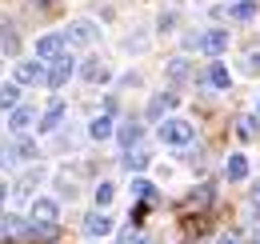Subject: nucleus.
I'll return each mask as SVG.
<instances>
[{
  "label": "nucleus",
  "mask_w": 260,
  "mask_h": 244,
  "mask_svg": "<svg viewBox=\"0 0 260 244\" xmlns=\"http://www.w3.org/2000/svg\"><path fill=\"white\" fill-rule=\"evenodd\" d=\"M156 132H160V140L168 144V148H188V144L196 140V128L188 120H180V116H164Z\"/></svg>",
  "instance_id": "f257e3e1"
},
{
  "label": "nucleus",
  "mask_w": 260,
  "mask_h": 244,
  "mask_svg": "<svg viewBox=\"0 0 260 244\" xmlns=\"http://www.w3.org/2000/svg\"><path fill=\"white\" fill-rule=\"evenodd\" d=\"M64 40H68V48H92L100 40V28L92 20H72L64 28Z\"/></svg>",
  "instance_id": "f03ea898"
},
{
  "label": "nucleus",
  "mask_w": 260,
  "mask_h": 244,
  "mask_svg": "<svg viewBox=\"0 0 260 244\" xmlns=\"http://www.w3.org/2000/svg\"><path fill=\"white\" fill-rule=\"evenodd\" d=\"M64 48H68V40H64V32H44L40 40H36V60H60L64 56Z\"/></svg>",
  "instance_id": "7ed1b4c3"
},
{
  "label": "nucleus",
  "mask_w": 260,
  "mask_h": 244,
  "mask_svg": "<svg viewBox=\"0 0 260 244\" xmlns=\"http://www.w3.org/2000/svg\"><path fill=\"white\" fill-rule=\"evenodd\" d=\"M72 76H76V64H72V56L64 52L60 60H52V64H48V72H44V84H48V88H64Z\"/></svg>",
  "instance_id": "20e7f679"
},
{
  "label": "nucleus",
  "mask_w": 260,
  "mask_h": 244,
  "mask_svg": "<svg viewBox=\"0 0 260 244\" xmlns=\"http://www.w3.org/2000/svg\"><path fill=\"white\" fill-rule=\"evenodd\" d=\"M196 48L204 52V56H220V52H228V32L224 28H208L196 36Z\"/></svg>",
  "instance_id": "39448f33"
},
{
  "label": "nucleus",
  "mask_w": 260,
  "mask_h": 244,
  "mask_svg": "<svg viewBox=\"0 0 260 244\" xmlns=\"http://www.w3.org/2000/svg\"><path fill=\"white\" fill-rule=\"evenodd\" d=\"M44 72H48V68H44V60H20L16 64V68H12V80H16V84H44Z\"/></svg>",
  "instance_id": "423d86ee"
},
{
  "label": "nucleus",
  "mask_w": 260,
  "mask_h": 244,
  "mask_svg": "<svg viewBox=\"0 0 260 244\" xmlns=\"http://www.w3.org/2000/svg\"><path fill=\"white\" fill-rule=\"evenodd\" d=\"M108 232H112V216L104 212V208L84 216V236H88V240H100V236H108Z\"/></svg>",
  "instance_id": "0eeeda50"
},
{
  "label": "nucleus",
  "mask_w": 260,
  "mask_h": 244,
  "mask_svg": "<svg viewBox=\"0 0 260 244\" xmlns=\"http://www.w3.org/2000/svg\"><path fill=\"white\" fill-rule=\"evenodd\" d=\"M116 140H120V148L128 152V148H140V140H144V124L140 120H124L116 128Z\"/></svg>",
  "instance_id": "6e6552de"
},
{
  "label": "nucleus",
  "mask_w": 260,
  "mask_h": 244,
  "mask_svg": "<svg viewBox=\"0 0 260 244\" xmlns=\"http://www.w3.org/2000/svg\"><path fill=\"white\" fill-rule=\"evenodd\" d=\"M80 76H84V84H108V64L100 60V56H88V60L80 64Z\"/></svg>",
  "instance_id": "1a4fd4ad"
},
{
  "label": "nucleus",
  "mask_w": 260,
  "mask_h": 244,
  "mask_svg": "<svg viewBox=\"0 0 260 244\" xmlns=\"http://www.w3.org/2000/svg\"><path fill=\"white\" fill-rule=\"evenodd\" d=\"M180 100H176V92L168 88V92H156L152 100H148V120H164V112H172Z\"/></svg>",
  "instance_id": "9d476101"
},
{
  "label": "nucleus",
  "mask_w": 260,
  "mask_h": 244,
  "mask_svg": "<svg viewBox=\"0 0 260 244\" xmlns=\"http://www.w3.org/2000/svg\"><path fill=\"white\" fill-rule=\"evenodd\" d=\"M28 208H32V220H44V224H56V216H60V204L52 196H36Z\"/></svg>",
  "instance_id": "9b49d317"
},
{
  "label": "nucleus",
  "mask_w": 260,
  "mask_h": 244,
  "mask_svg": "<svg viewBox=\"0 0 260 244\" xmlns=\"http://www.w3.org/2000/svg\"><path fill=\"white\" fill-rule=\"evenodd\" d=\"M32 124H36L32 104H16V108H12V116H8V128H12V132H28Z\"/></svg>",
  "instance_id": "f8f14e48"
},
{
  "label": "nucleus",
  "mask_w": 260,
  "mask_h": 244,
  "mask_svg": "<svg viewBox=\"0 0 260 244\" xmlns=\"http://www.w3.org/2000/svg\"><path fill=\"white\" fill-rule=\"evenodd\" d=\"M20 52V36L12 20H0V56H16Z\"/></svg>",
  "instance_id": "ddd939ff"
},
{
  "label": "nucleus",
  "mask_w": 260,
  "mask_h": 244,
  "mask_svg": "<svg viewBox=\"0 0 260 244\" xmlns=\"http://www.w3.org/2000/svg\"><path fill=\"white\" fill-rule=\"evenodd\" d=\"M204 84H208V88H216V92H224L228 84H232V72H228L224 64L216 60V64H208V72H204Z\"/></svg>",
  "instance_id": "4468645a"
},
{
  "label": "nucleus",
  "mask_w": 260,
  "mask_h": 244,
  "mask_svg": "<svg viewBox=\"0 0 260 244\" xmlns=\"http://www.w3.org/2000/svg\"><path fill=\"white\" fill-rule=\"evenodd\" d=\"M64 112H68V108L56 100V104H52V108H48V112L36 120V128H40V132H56V128H60V120H64Z\"/></svg>",
  "instance_id": "2eb2a0df"
},
{
  "label": "nucleus",
  "mask_w": 260,
  "mask_h": 244,
  "mask_svg": "<svg viewBox=\"0 0 260 244\" xmlns=\"http://www.w3.org/2000/svg\"><path fill=\"white\" fill-rule=\"evenodd\" d=\"M224 176H228V180H244V176H248V156H244V152H232L224 160Z\"/></svg>",
  "instance_id": "dca6fc26"
},
{
  "label": "nucleus",
  "mask_w": 260,
  "mask_h": 244,
  "mask_svg": "<svg viewBox=\"0 0 260 244\" xmlns=\"http://www.w3.org/2000/svg\"><path fill=\"white\" fill-rule=\"evenodd\" d=\"M88 136L92 140H108V136H116V128H112V116L104 112V116H96V120L88 124Z\"/></svg>",
  "instance_id": "f3484780"
},
{
  "label": "nucleus",
  "mask_w": 260,
  "mask_h": 244,
  "mask_svg": "<svg viewBox=\"0 0 260 244\" xmlns=\"http://www.w3.org/2000/svg\"><path fill=\"white\" fill-rule=\"evenodd\" d=\"M164 76H168V84H184V80H188V60H184V56H176V60H168V68H164Z\"/></svg>",
  "instance_id": "a211bd4d"
},
{
  "label": "nucleus",
  "mask_w": 260,
  "mask_h": 244,
  "mask_svg": "<svg viewBox=\"0 0 260 244\" xmlns=\"http://www.w3.org/2000/svg\"><path fill=\"white\" fill-rule=\"evenodd\" d=\"M28 236L40 244H48V240H56V224H44V220H28Z\"/></svg>",
  "instance_id": "6ab92c4d"
},
{
  "label": "nucleus",
  "mask_w": 260,
  "mask_h": 244,
  "mask_svg": "<svg viewBox=\"0 0 260 244\" xmlns=\"http://www.w3.org/2000/svg\"><path fill=\"white\" fill-rule=\"evenodd\" d=\"M16 104H20V84H16V80L0 84V108H8V112H12Z\"/></svg>",
  "instance_id": "aec40b11"
},
{
  "label": "nucleus",
  "mask_w": 260,
  "mask_h": 244,
  "mask_svg": "<svg viewBox=\"0 0 260 244\" xmlns=\"http://www.w3.org/2000/svg\"><path fill=\"white\" fill-rule=\"evenodd\" d=\"M124 168H128V172H144V168H148V152H144V148H128V152H124Z\"/></svg>",
  "instance_id": "412c9836"
},
{
  "label": "nucleus",
  "mask_w": 260,
  "mask_h": 244,
  "mask_svg": "<svg viewBox=\"0 0 260 244\" xmlns=\"http://www.w3.org/2000/svg\"><path fill=\"white\" fill-rule=\"evenodd\" d=\"M12 156H16V160H32L36 144L32 140H16V148H12V152H0V160H12Z\"/></svg>",
  "instance_id": "4be33fe9"
},
{
  "label": "nucleus",
  "mask_w": 260,
  "mask_h": 244,
  "mask_svg": "<svg viewBox=\"0 0 260 244\" xmlns=\"http://www.w3.org/2000/svg\"><path fill=\"white\" fill-rule=\"evenodd\" d=\"M228 16H232V20H252V16H256V4H252V0H236V4L228 8Z\"/></svg>",
  "instance_id": "5701e85b"
},
{
  "label": "nucleus",
  "mask_w": 260,
  "mask_h": 244,
  "mask_svg": "<svg viewBox=\"0 0 260 244\" xmlns=\"http://www.w3.org/2000/svg\"><path fill=\"white\" fill-rule=\"evenodd\" d=\"M112 196H116V184H112V180H100L96 184V208H108Z\"/></svg>",
  "instance_id": "b1692460"
},
{
  "label": "nucleus",
  "mask_w": 260,
  "mask_h": 244,
  "mask_svg": "<svg viewBox=\"0 0 260 244\" xmlns=\"http://www.w3.org/2000/svg\"><path fill=\"white\" fill-rule=\"evenodd\" d=\"M116 244H148V236H144V228L128 224V228H120V240Z\"/></svg>",
  "instance_id": "393cba45"
},
{
  "label": "nucleus",
  "mask_w": 260,
  "mask_h": 244,
  "mask_svg": "<svg viewBox=\"0 0 260 244\" xmlns=\"http://www.w3.org/2000/svg\"><path fill=\"white\" fill-rule=\"evenodd\" d=\"M132 196L148 204V200H156V188H152V184H148V180H132Z\"/></svg>",
  "instance_id": "a878e982"
},
{
  "label": "nucleus",
  "mask_w": 260,
  "mask_h": 244,
  "mask_svg": "<svg viewBox=\"0 0 260 244\" xmlns=\"http://www.w3.org/2000/svg\"><path fill=\"white\" fill-rule=\"evenodd\" d=\"M236 136H240V140H252V136H256V116H240V120H236Z\"/></svg>",
  "instance_id": "bb28decb"
},
{
  "label": "nucleus",
  "mask_w": 260,
  "mask_h": 244,
  "mask_svg": "<svg viewBox=\"0 0 260 244\" xmlns=\"http://www.w3.org/2000/svg\"><path fill=\"white\" fill-rule=\"evenodd\" d=\"M4 232H8V236H20V232L28 236V224H24L20 216H4Z\"/></svg>",
  "instance_id": "cd10ccee"
},
{
  "label": "nucleus",
  "mask_w": 260,
  "mask_h": 244,
  "mask_svg": "<svg viewBox=\"0 0 260 244\" xmlns=\"http://www.w3.org/2000/svg\"><path fill=\"white\" fill-rule=\"evenodd\" d=\"M244 72H252V76L260 72V52H252V56H244Z\"/></svg>",
  "instance_id": "c85d7f7f"
},
{
  "label": "nucleus",
  "mask_w": 260,
  "mask_h": 244,
  "mask_svg": "<svg viewBox=\"0 0 260 244\" xmlns=\"http://www.w3.org/2000/svg\"><path fill=\"white\" fill-rule=\"evenodd\" d=\"M220 244H236V232H224V236H220Z\"/></svg>",
  "instance_id": "c756f323"
},
{
  "label": "nucleus",
  "mask_w": 260,
  "mask_h": 244,
  "mask_svg": "<svg viewBox=\"0 0 260 244\" xmlns=\"http://www.w3.org/2000/svg\"><path fill=\"white\" fill-rule=\"evenodd\" d=\"M252 204L260 208V180H256V188H252Z\"/></svg>",
  "instance_id": "7c9ffc66"
},
{
  "label": "nucleus",
  "mask_w": 260,
  "mask_h": 244,
  "mask_svg": "<svg viewBox=\"0 0 260 244\" xmlns=\"http://www.w3.org/2000/svg\"><path fill=\"white\" fill-rule=\"evenodd\" d=\"M252 116H256V124H260V104H256V112H252Z\"/></svg>",
  "instance_id": "2f4dec72"
},
{
  "label": "nucleus",
  "mask_w": 260,
  "mask_h": 244,
  "mask_svg": "<svg viewBox=\"0 0 260 244\" xmlns=\"http://www.w3.org/2000/svg\"><path fill=\"white\" fill-rule=\"evenodd\" d=\"M248 244H260V236H256V240H248Z\"/></svg>",
  "instance_id": "473e14b6"
}]
</instances>
